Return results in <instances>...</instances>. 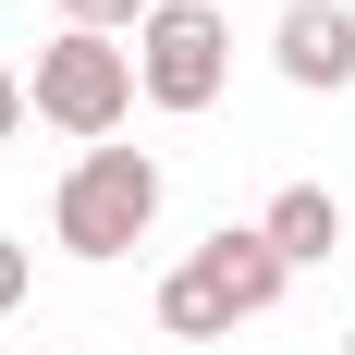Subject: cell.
Wrapping results in <instances>:
<instances>
[{"mask_svg": "<svg viewBox=\"0 0 355 355\" xmlns=\"http://www.w3.org/2000/svg\"><path fill=\"white\" fill-rule=\"evenodd\" d=\"M147 220H159V159H147V147H86L62 172V196H49V233H62L73 257L147 245Z\"/></svg>", "mask_w": 355, "mask_h": 355, "instance_id": "cell-1", "label": "cell"}, {"mask_svg": "<svg viewBox=\"0 0 355 355\" xmlns=\"http://www.w3.org/2000/svg\"><path fill=\"white\" fill-rule=\"evenodd\" d=\"M159 0H62V25H86V37H110V25H147Z\"/></svg>", "mask_w": 355, "mask_h": 355, "instance_id": "cell-8", "label": "cell"}, {"mask_svg": "<svg viewBox=\"0 0 355 355\" xmlns=\"http://www.w3.org/2000/svg\"><path fill=\"white\" fill-rule=\"evenodd\" d=\"M12 135H25V73L0 62V147H12Z\"/></svg>", "mask_w": 355, "mask_h": 355, "instance_id": "cell-10", "label": "cell"}, {"mask_svg": "<svg viewBox=\"0 0 355 355\" xmlns=\"http://www.w3.org/2000/svg\"><path fill=\"white\" fill-rule=\"evenodd\" d=\"M25 110H37V123H62V135H86V147H110V123L135 110V49L62 25L49 49H37V73H25Z\"/></svg>", "mask_w": 355, "mask_h": 355, "instance_id": "cell-2", "label": "cell"}, {"mask_svg": "<svg viewBox=\"0 0 355 355\" xmlns=\"http://www.w3.org/2000/svg\"><path fill=\"white\" fill-rule=\"evenodd\" d=\"M343 355H355V331H343Z\"/></svg>", "mask_w": 355, "mask_h": 355, "instance_id": "cell-11", "label": "cell"}, {"mask_svg": "<svg viewBox=\"0 0 355 355\" xmlns=\"http://www.w3.org/2000/svg\"><path fill=\"white\" fill-rule=\"evenodd\" d=\"M220 73H233V25H220V0H159L135 25V86L159 110H209Z\"/></svg>", "mask_w": 355, "mask_h": 355, "instance_id": "cell-3", "label": "cell"}, {"mask_svg": "<svg viewBox=\"0 0 355 355\" xmlns=\"http://www.w3.org/2000/svg\"><path fill=\"white\" fill-rule=\"evenodd\" d=\"M12 306H25V245L0 233V319H12Z\"/></svg>", "mask_w": 355, "mask_h": 355, "instance_id": "cell-9", "label": "cell"}, {"mask_svg": "<svg viewBox=\"0 0 355 355\" xmlns=\"http://www.w3.org/2000/svg\"><path fill=\"white\" fill-rule=\"evenodd\" d=\"M159 331H172V343H220V331H233V294H220L209 270L184 257L172 282H159Z\"/></svg>", "mask_w": 355, "mask_h": 355, "instance_id": "cell-7", "label": "cell"}, {"mask_svg": "<svg viewBox=\"0 0 355 355\" xmlns=\"http://www.w3.org/2000/svg\"><path fill=\"white\" fill-rule=\"evenodd\" d=\"M196 270H209L220 294H233V319H270V306H282V245H270V233H257V220H220L209 245H196Z\"/></svg>", "mask_w": 355, "mask_h": 355, "instance_id": "cell-5", "label": "cell"}, {"mask_svg": "<svg viewBox=\"0 0 355 355\" xmlns=\"http://www.w3.org/2000/svg\"><path fill=\"white\" fill-rule=\"evenodd\" d=\"M270 62H282L306 98H343V86H355V12H343V0H294L282 37H270Z\"/></svg>", "mask_w": 355, "mask_h": 355, "instance_id": "cell-4", "label": "cell"}, {"mask_svg": "<svg viewBox=\"0 0 355 355\" xmlns=\"http://www.w3.org/2000/svg\"><path fill=\"white\" fill-rule=\"evenodd\" d=\"M257 233H270V245H282V270H319V257L343 245L355 220L331 209V184H282V196H270V220H257Z\"/></svg>", "mask_w": 355, "mask_h": 355, "instance_id": "cell-6", "label": "cell"}]
</instances>
